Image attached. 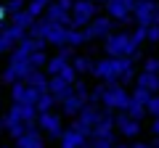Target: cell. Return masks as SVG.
I'll return each instance as SVG.
<instances>
[{"label": "cell", "mask_w": 159, "mask_h": 148, "mask_svg": "<svg viewBox=\"0 0 159 148\" xmlns=\"http://www.w3.org/2000/svg\"><path fill=\"white\" fill-rule=\"evenodd\" d=\"M138 48L133 45L130 40V32L127 29H119V32L109 34L103 40V56H111V58H130Z\"/></svg>", "instance_id": "obj_1"}, {"label": "cell", "mask_w": 159, "mask_h": 148, "mask_svg": "<svg viewBox=\"0 0 159 148\" xmlns=\"http://www.w3.org/2000/svg\"><path fill=\"white\" fill-rule=\"evenodd\" d=\"M122 61L125 58H111V56H103L96 61L93 66V77L103 85H119V72H122Z\"/></svg>", "instance_id": "obj_2"}, {"label": "cell", "mask_w": 159, "mask_h": 148, "mask_svg": "<svg viewBox=\"0 0 159 148\" xmlns=\"http://www.w3.org/2000/svg\"><path fill=\"white\" fill-rule=\"evenodd\" d=\"M117 27H119V21H114L111 16L101 13V16H96L85 29H82V32H85V40H88V42H96V40H106L109 34L119 32Z\"/></svg>", "instance_id": "obj_3"}, {"label": "cell", "mask_w": 159, "mask_h": 148, "mask_svg": "<svg viewBox=\"0 0 159 148\" xmlns=\"http://www.w3.org/2000/svg\"><path fill=\"white\" fill-rule=\"evenodd\" d=\"M101 114H103V111H101L98 106H90V103H88V106L80 111L77 119H72V130H77L80 135H85L88 140H90V137H93V130H96V124L101 122Z\"/></svg>", "instance_id": "obj_4"}, {"label": "cell", "mask_w": 159, "mask_h": 148, "mask_svg": "<svg viewBox=\"0 0 159 148\" xmlns=\"http://www.w3.org/2000/svg\"><path fill=\"white\" fill-rule=\"evenodd\" d=\"M138 27H157L159 24V0H138L133 6Z\"/></svg>", "instance_id": "obj_5"}, {"label": "cell", "mask_w": 159, "mask_h": 148, "mask_svg": "<svg viewBox=\"0 0 159 148\" xmlns=\"http://www.w3.org/2000/svg\"><path fill=\"white\" fill-rule=\"evenodd\" d=\"M3 130H6L8 135L13 137V140H19V137H24L27 132L37 130V124H29V122H24L21 114H19V108L11 106V108H8V114L3 116Z\"/></svg>", "instance_id": "obj_6"}, {"label": "cell", "mask_w": 159, "mask_h": 148, "mask_svg": "<svg viewBox=\"0 0 159 148\" xmlns=\"http://www.w3.org/2000/svg\"><path fill=\"white\" fill-rule=\"evenodd\" d=\"M96 16H101V11H98V6L93 0H77L72 8V21H74L72 29H85Z\"/></svg>", "instance_id": "obj_7"}, {"label": "cell", "mask_w": 159, "mask_h": 148, "mask_svg": "<svg viewBox=\"0 0 159 148\" xmlns=\"http://www.w3.org/2000/svg\"><path fill=\"white\" fill-rule=\"evenodd\" d=\"M127 103H130V93L122 85H106V95H103V108L119 114V111H127Z\"/></svg>", "instance_id": "obj_8"}, {"label": "cell", "mask_w": 159, "mask_h": 148, "mask_svg": "<svg viewBox=\"0 0 159 148\" xmlns=\"http://www.w3.org/2000/svg\"><path fill=\"white\" fill-rule=\"evenodd\" d=\"M37 130L48 137V140H61L64 135V116L51 111V114H40L37 116Z\"/></svg>", "instance_id": "obj_9"}, {"label": "cell", "mask_w": 159, "mask_h": 148, "mask_svg": "<svg viewBox=\"0 0 159 148\" xmlns=\"http://www.w3.org/2000/svg\"><path fill=\"white\" fill-rule=\"evenodd\" d=\"M106 16H111L114 21L125 24V27H133L135 24V16H133V8L127 6V0H106Z\"/></svg>", "instance_id": "obj_10"}, {"label": "cell", "mask_w": 159, "mask_h": 148, "mask_svg": "<svg viewBox=\"0 0 159 148\" xmlns=\"http://www.w3.org/2000/svg\"><path fill=\"white\" fill-rule=\"evenodd\" d=\"M74 56H77V53H74V48H69V45L61 48L56 56H51V61H48V66H45V74H48V77H58V74H61L64 69L74 61Z\"/></svg>", "instance_id": "obj_11"}, {"label": "cell", "mask_w": 159, "mask_h": 148, "mask_svg": "<svg viewBox=\"0 0 159 148\" xmlns=\"http://www.w3.org/2000/svg\"><path fill=\"white\" fill-rule=\"evenodd\" d=\"M114 124H117V132L122 137H127V140H135L138 135H141V122L138 119H133L130 114H127V111H119L117 114V122H114Z\"/></svg>", "instance_id": "obj_12"}, {"label": "cell", "mask_w": 159, "mask_h": 148, "mask_svg": "<svg viewBox=\"0 0 159 148\" xmlns=\"http://www.w3.org/2000/svg\"><path fill=\"white\" fill-rule=\"evenodd\" d=\"M37 98L40 93L32 90V87L27 85V82H16V85L11 87V101L13 103H24V106H37Z\"/></svg>", "instance_id": "obj_13"}, {"label": "cell", "mask_w": 159, "mask_h": 148, "mask_svg": "<svg viewBox=\"0 0 159 148\" xmlns=\"http://www.w3.org/2000/svg\"><path fill=\"white\" fill-rule=\"evenodd\" d=\"M58 106H61V116H64V119H77V116H80V111H82V108H85L88 103L72 93V95H69L66 101H61Z\"/></svg>", "instance_id": "obj_14"}, {"label": "cell", "mask_w": 159, "mask_h": 148, "mask_svg": "<svg viewBox=\"0 0 159 148\" xmlns=\"http://www.w3.org/2000/svg\"><path fill=\"white\" fill-rule=\"evenodd\" d=\"M48 93H51V95L61 103V101H66L74 90H72V85H69V82L61 80V77H51V82H48Z\"/></svg>", "instance_id": "obj_15"}, {"label": "cell", "mask_w": 159, "mask_h": 148, "mask_svg": "<svg viewBox=\"0 0 159 148\" xmlns=\"http://www.w3.org/2000/svg\"><path fill=\"white\" fill-rule=\"evenodd\" d=\"M88 137L85 135H80L77 130H72V127H66L61 135V140H58V148H85Z\"/></svg>", "instance_id": "obj_16"}, {"label": "cell", "mask_w": 159, "mask_h": 148, "mask_svg": "<svg viewBox=\"0 0 159 148\" xmlns=\"http://www.w3.org/2000/svg\"><path fill=\"white\" fill-rule=\"evenodd\" d=\"M16 148H45V135L40 130H32L16 140Z\"/></svg>", "instance_id": "obj_17"}, {"label": "cell", "mask_w": 159, "mask_h": 148, "mask_svg": "<svg viewBox=\"0 0 159 148\" xmlns=\"http://www.w3.org/2000/svg\"><path fill=\"white\" fill-rule=\"evenodd\" d=\"M135 87H143V90H148L151 95H159V74H146L141 72L135 80Z\"/></svg>", "instance_id": "obj_18"}, {"label": "cell", "mask_w": 159, "mask_h": 148, "mask_svg": "<svg viewBox=\"0 0 159 148\" xmlns=\"http://www.w3.org/2000/svg\"><path fill=\"white\" fill-rule=\"evenodd\" d=\"M72 66H74V72L82 77V74H93V66H96V61H93V56H88V53H80V56H74Z\"/></svg>", "instance_id": "obj_19"}, {"label": "cell", "mask_w": 159, "mask_h": 148, "mask_svg": "<svg viewBox=\"0 0 159 148\" xmlns=\"http://www.w3.org/2000/svg\"><path fill=\"white\" fill-rule=\"evenodd\" d=\"M48 82H51V77L40 69V72H32V77L27 80V85L32 87V90H37V93H48Z\"/></svg>", "instance_id": "obj_20"}, {"label": "cell", "mask_w": 159, "mask_h": 148, "mask_svg": "<svg viewBox=\"0 0 159 148\" xmlns=\"http://www.w3.org/2000/svg\"><path fill=\"white\" fill-rule=\"evenodd\" d=\"M34 21H37V19H34L29 11H21V13H13V16H11V24H13V27H19V29H24L27 34H29V29H32Z\"/></svg>", "instance_id": "obj_21"}, {"label": "cell", "mask_w": 159, "mask_h": 148, "mask_svg": "<svg viewBox=\"0 0 159 148\" xmlns=\"http://www.w3.org/2000/svg\"><path fill=\"white\" fill-rule=\"evenodd\" d=\"M16 45H19V42L11 37V32H8V24H3V27H0V56L11 53Z\"/></svg>", "instance_id": "obj_22"}, {"label": "cell", "mask_w": 159, "mask_h": 148, "mask_svg": "<svg viewBox=\"0 0 159 148\" xmlns=\"http://www.w3.org/2000/svg\"><path fill=\"white\" fill-rule=\"evenodd\" d=\"M56 106H58V101L51 95V93H40V98H37V111L40 114H51Z\"/></svg>", "instance_id": "obj_23"}, {"label": "cell", "mask_w": 159, "mask_h": 148, "mask_svg": "<svg viewBox=\"0 0 159 148\" xmlns=\"http://www.w3.org/2000/svg\"><path fill=\"white\" fill-rule=\"evenodd\" d=\"M85 32L82 29H66V45L69 48H80V45H85Z\"/></svg>", "instance_id": "obj_24"}, {"label": "cell", "mask_w": 159, "mask_h": 148, "mask_svg": "<svg viewBox=\"0 0 159 148\" xmlns=\"http://www.w3.org/2000/svg\"><path fill=\"white\" fill-rule=\"evenodd\" d=\"M103 95H106V85H103V82H98V85L90 87L88 103H90V106H98V103H103Z\"/></svg>", "instance_id": "obj_25"}, {"label": "cell", "mask_w": 159, "mask_h": 148, "mask_svg": "<svg viewBox=\"0 0 159 148\" xmlns=\"http://www.w3.org/2000/svg\"><path fill=\"white\" fill-rule=\"evenodd\" d=\"M48 61H51V56H48V53H43V50L29 53V63H32V69H34V72L45 69V66H48Z\"/></svg>", "instance_id": "obj_26"}, {"label": "cell", "mask_w": 159, "mask_h": 148, "mask_svg": "<svg viewBox=\"0 0 159 148\" xmlns=\"http://www.w3.org/2000/svg\"><path fill=\"white\" fill-rule=\"evenodd\" d=\"M51 3H56V0H29V3H27V11L37 19L40 13H45V8L51 6Z\"/></svg>", "instance_id": "obj_27"}, {"label": "cell", "mask_w": 159, "mask_h": 148, "mask_svg": "<svg viewBox=\"0 0 159 148\" xmlns=\"http://www.w3.org/2000/svg\"><path fill=\"white\" fill-rule=\"evenodd\" d=\"M127 114H130L133 119L141 122L143 116H148V111H146V106H143V103H138V101H133V98H130V103H127Z\"/></svg>", "instance_id": "obj_28"}, {"label": "cell", "mask_w": 159, "mask_h": 148, "mask_svg": "<svg viewBox=\"0 0 159 148\" xmlns=\"http://www.w3.org/2000/svg\"><path fill=\"white\" fill-rule=\"evenodd\" d=\"M0 82L13 87L16 82H21V80H19V74H16V69H13V66H6V69H3V74H0Z\"/></svg>", "instance_id": "obj_29"}, {"label": "cell", "mask_w": 159, "mask_h": 148, "mask_svg": "<svg viewBox=\"0 0 159 148\" xmlns=\"http://www.w3.org/2000/svg\"><path fill=\"white\" fill-rule=\"evenodd\" d=\"M72 90H74V95H77V98H82V101L88 103V95H90V85H88L85 80H77V82L72 85Z\"/></svg>", "instance_id": "obj_30"}, {"label": "cell", "mask_w": 159, "mask_h": 148, "mask_svg": "<svg viewBox=\"0 0 159 148\" xmlns=\"http://www.w3.org/2000/svg\"><path fill=\"white\" fill-rule=\"evenodd\" d=\"M3 6H6L8 16H13V13H21V11H27V0H6Z\"/></svg>", "instance_id": "obj_31"}, {"label": "cell", "mask_w": 159, "mask_h": 148, "mask_svg": "<svg viewBox=\"0 0 159 148\" xmlns=\"http://www.w3.org/2000/svg\"><path fill=\"white\" fill-rule=\"evenodd\" d=\"M130 40H133V45H135V48H141L143 42H146V27H135V29H130Z\"/></svg>", "instance_id": "obj_32"}, {"label": "cell", "mask_w": 159, "mask_h": 148, "mask_svg": "<svg viewBox=\"0 0 159 148\" xmlns=\"http://www.w3.org/2000/svg\"><path fill=\"white\" fill-rule=\"evenodd\" d=\"M130 98H133V101H138V103H143V106H146V103L151 101L154 95H151V93H148V90H143V87H133Z\"/></svg>", "instance_id": "obj_33"}, {"label": "cell", "mask_w": 159, "mask_h": 148, "mask_svg": "<svg viewBox=\"0 0 159 148\" xmlns=\"http://www.w3.org/2000/svg\"><path fill=\"white\" fill-rule=\"evenodd\" d=\"M88 146L90 148H114L117 143H114V137H90Z\"/></svg>", "instance_id": "obj_34"}, {"label": "cell", "mask_w": 159, "mask_h": 148, "mask_svg": "<svg viewBox=\"0 0 159 148\" xmlns=\"http://www.w3.org/2000/svg\"><path fill=\"white\" fill-rule=\"evenodd\" d=\"M143 72H146V74H159V56L143 58Z\"/></svg>", "instance_id": "obj_35"}, {"label": "cell", "mask_w": 159, "mask_h": 148, "mask_svg": "<svg viewBox=\"0 0 159 148\" xmlns=\"http://www.w3.org/2000/svg\"><path fill=\"white\" fill-rule=\"evenodd\" d=\"M58 77H61V80H64V82H69V85H74V82H77V80H80V74H77V72H74V66H72V63H69V66H66V69H64V72H61V74H58Z\"/></svg>", "instance_id": "obj_36"}, {"label": "cell", "mask_w": 159, "mask_h": 148, "mask_svg": "<svg viewBox=\"0 0 159 148\" xmlns=\"http://www.w3.org/2000/svg\"><path fill=\"white\" fill-rule=\"evenodd\" d=\"M146 111H148V116H154V119H159V95H154L151 101L146 103Z\"/></svg>", "instance_id": "obj_37"}, {"label": "cell", "mask_w": 159, "mask_h": 148, "mask_svg": "<svg viewBox=\"0 0 159 148\" xmlns=\"http://www.w3.org/2000/svg\"><path fill=\"white\" fill-rule=\"evenodd\" d=\"M146 42L159 45V24H157V27H146Z\"/></svg>", "instance_id": "obj_38"}, {"label": "cell", "mask_w": 159, "mask_h": 148, "mask_svg": "<svg viewBox=\"0 0 159 148\" xmlns=\"http://www.w3.org/2000/svg\"><path fill=\"white\" fill-rule=\"evenodd\" d=\"M56 3L64 8V11H69V13H72V8H74V3H77V0H56Z\"/></svg>", "instance_id": "obj_39"}, {"label": "cell", "mask_w": 159, "mask_h": 148, "mask_svg": "<svg viewBox=\"0 0 159 148\" xmlns=\"http://www.w3.org/2000/svg\"><path fill=\"white\" fill-rule=\"evenodd\" d=\"M151 135L159 140V119H154V122H151Z\"/></svg>", "instance_id": "obj_40"}, {"label": "cell", "mask_w": 159, "mask_h": 148, "mask_svg": "<svg viewBox=\"0 0 159 148\" xmlns=\"http://www.w3.org/2000/svg\"><path fill=\"white\" fill-rule=\"evenodd\" d=\"M6 16H8V11H6V6H3V3H0V27H3V24H6Z\"/></svg>", "instance_id": "obj_41"}, {"label": "cell", "mask_w": 159, "mask_h": 148, "mask_svg": "<svg viewBox=\"0 0 159 148\" xmlns=\"http://www.w3.org/2000/svg\"><path fill=\"white\" fill-rule=\"evenodd\" d=\"M130 58H133V61H135V63H138V61H143V53H141V48H138V50H135V53H133V56H130Z\"/></svg>", "instance_id": "obj_42"}, {"label": "cell", "mask_w": 159, "mask_h": 148, "mask_svg": "<svg viewBox=\"0 0 159 148\" xmlns=\"http://www.w3.org/2000/svg\"><path fill=\"white\" fill-rule=\"evenodd\" d=\"M114 148H133V146H125V143H117V146H114Z\"/></svg>", "instance_id": "obj_43"}, {"label": "cell", "mask_w": 159, "mask_h": 148, "mask_svg": "<svg viewBox=\"0 0 159 148\" xmlns=\"http://www.w3.org/2000/svg\"><path fill=\"white\" fill-rule=\"evenodd\" d=\"M93 3H96V6H101V3H103V6H106V0H93Z\"/></svg>", "instance_id": "obj_44"}, {"label": "cell", "mask_w": 159, "mask_h": 148, "mask_svg": "<svg viewBox=\"0 0 159 148\" xmlns=\"http://www.w3.org/2000/svg\"><path fill=\"white\" fill-rule=\"evenodd\" d=\"M135 3H138V0H127V6H130V8H133V6H135Z\"/></svg>", "instance_id": "obj_45"}, {"label": "cell", "mask_w": 159, "mask_h": 148, "mask_svg": "<svg viewBox=\"0 0 159 148\" xmlns=\"http://www.w3.org/2000/svg\"><path fill=\"white\" fill-rule=\"evenodd\" d=\"M0 132H6V130H3V119H0Z\"/></svg>", "instance_id": "obj_46"}, {"label": "cell", "mask_w": 159, "mask_h": 148, "mask_svg": "<svg viewBox=\"0 0 159 148\" xmlns=\"http://www.w3.org/2000/svg\"><path fill=\"white\" fill-rule=\"evenodd\" d=\"M0 106H3V95H0Z\"/></svg>", "instance_id": "obj_47"}, {"label": "cell", "mask_w": 159, "mask_h": 148, "mask_svg": "<svg viewBox=\"0 0 159 148\" xmlns=\"http://www.w3.org/2000/svg\"><path fill=\"white\" fill-rule=\"evenodd\" d=\"M0 148H8V146H0Z\"/></svg>", "instance_id": "obj_48"}, {"label": "cell", "mask_w": 159, "mask_h": 148, "mask_svg": "<svg viewBox=\"0 0 159 148\" xmlns=\"http://www.w3.org/2000/svg\"><path fill=\"white\" fill-rule=\"evenodd\" d=\"M85 148H90V146H88V143H85Z\"/></svg>", "instance_id": "obj_49"}, {"label": "cell", "mask_w": 159, "mask_h": 148, "mask_svg": "<svg viewBox=\"0 0 159 148\" xmlns=\"http://www.w3.org/2000/svg\"><path fill=\"white\" fill-rule=\"evenodd\" d=\"M0 3H6V0H0Z\"/></svg>", "instance_id": "obj_50"}]
</instances>
